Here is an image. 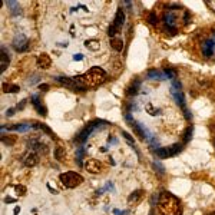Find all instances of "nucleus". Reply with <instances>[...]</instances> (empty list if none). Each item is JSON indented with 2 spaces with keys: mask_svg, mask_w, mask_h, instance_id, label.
<instances>
[{
  "mask_svg": "<svg viewBox=\"0 0 215 215\" xmlns=\"http://www.w3.org/2000/svg\"><path fill=\"white\" fill-rule=\"evenodd\" d=\"M0 66H2V72H5L9 66V56L6 55V49L2 47V55H0Z\"/></svg>",
  "mask_w": 215,
  "mask_h": 215,
  "instance_id": "a211bd4d",
  "label": "nucleus"
},
{
  "mask_svg": "<svg viewBox=\"0 0 215 215\" xmlns=\"http://www.w3.org/2000/svg\"><path fill=\"white\" fill-rule=\"evenodd\" d=\"M209 215H215V212H211V214H209Z\"/></svg>",
  "mask_w": 215,
  "mask_h": 215,
  "instance_id": "09e8293b",
  "label": "nucleus"
},
{
  "mask_svg": "<svg viewBox=\"0 0 215 215\" xmlns=\"http://www.w3.org/2000/svg\"><path fill=\"white\" fill-rule=\"evenodd\" d=\"M85 46H86L89 50H99V47H100L99 42H97V40H95V39L86 40V42H85Z\"/></svg>",
  "mask_w": 215,
  "mask_h": 215,
  "instance_id": "b1692460",
  "label": "nucleus"
},
{
  "mask_svg": "<svg viewBox=\"0 0 215 215\" xmlns=\"http://www.w3.org/2000/svg\"><path fill=\"white\" fill-rule=\"evenodd\" d=\"M214 40H206L204 42V46H202V50H204V55L206 57H211L214 55Z\"/></svg>",
  "mask_w": 215,
  "mask_h": 215,
  "instance_id": "ddd939ff",
  "label": "nucleus"
},
{
  "mask_svg": "<svg viewBox=\"0 0 215 215\" xmlns=\"http://www.w3.org/2000/svg\"><path fill=\"white\" fill-rule=\"evenodd\" d=\"M154 166H155V168H158L156 171H159V172H164V166H162L161 164H158V162H154Z\"/></svg>",
  "mask_w": 215,
  "mask_h": 215,
  "instance_id": "a19ab883",
  "label": "nucleus"
},
{
  "mask_svg": "<svg viewBox=\"0 0 215 215\" xmlns=\"http://www.w3.org/2000/svg\"><path fill=\"white\" fill-rule=\"evenodd\" d=\"M148 22H149L151 25H154V26L158 23V17H156L155 12H151V13H149V16H148Z\"/></svg>",
  "mask_w": 215,
  "mask_h": 215,
  "instance_id": "473e14b6",
  "label": "nucleus"
},
{
  "mask_svg": "<svg viewBox=\"0 0 215 215\" xmlns=\"http://www.w3.org/2000/svg\"><path fill=\"white\" fill-rule=\"evenodd\" d=\"M148 77H149V79H166L165 75H164V72H159V70H156V69H151V70L148 72Z\"/></svg>",
  "mask_w": 215,
  "mask_h": 215,
  "instance_id": "412c9836",
  "label": "nucleus"
},
{
  "mask_svg": "<svg viewBox=\"0 0 215 215\" xmlns=\"http://www.w3.org/2000/svg\"><path fill=\"white\" fill-rule=\"evenodd\" d=\"M15 191H16V195H17V196H23V195L26 194V188H25L23 185H17V186L15 188Z\"/></svg>",
  "mask_w": 215,
  "mask_h": 215,
  "instance_id": "f704fd0d",
  "label": "nucleus"
},
{
  "mask_svg": "<svg viewBox=\"0 0 215 215\" xmlns=\"http://www.w3.org/2000/svg\"><path fill=\"white\" fill-rule=\"evenodd\" d=\"M5 201H6V202H15V199H13V198H9V196H7Z\"/></svg>",
  "mask_w": 215,
  "mask_h": 215,
  "instance_id": "49530a36",
  "label": "nucleus"
},
{
  "mask_svg": "<svg viewBox=\"0 0 215 215\" xmlns=\"http://www.w3.org/2000/svg\"><path fill=\"white\" fill-rule=\"evenodd\" d=\"M73 59H75V60H82V59H83V55H80V53H76V55L73 56Z\"/></svg>",
  "mask_w": 215,
  "mask_h": 215,
  "instance_id": "c03bdc74",
  "label": "nucleus"
},
{
  "mask_svg": "<svg viewBox=\"0 0 215 215\" xmlns=\"http://www.w3.org/2000/svg\"><path fill=\"white\" fill-rule=\"evenodd\" d=\"M6 6L10 9V12H12L13 16L20 15V6H19L17 2H15V0H9V2H6Z\"/></svg>",
  "mask_w": 215,
  "mask_h": 215,
  "instance_id": "dca6fc26",
  "label": "nucleus"
},
{
  "mask_svg": "<svg viewBox=\"0 0 215 215\" xmlns=\"http://www.w3.org/2000/svg\"><path fill=\"white\" fill-rule=\"evenodd\" d=\"M139 86H141V82H139V80H134V82H132V85H131V86H128V89H126V95L132 96V95L138 93Z\"/></svg>",
  "mask_w": 215,
  "mask_h": 215,
  "instance_id": "6ab92c4d",
  "label": "nucleus"
},
{
  "mask_svg": "<svg viewBox=\"0 0 215 215\" xmlns=\"http://www.w3.org/2000/svg\"><path fill=\"white\" fill-rule=\"evenodd\" d=\"M125 119H126V122H128L129 125H134V124H135L134 119H132V116H131V114H126V115H125Z\"/></svg>",
  "mask_w": 215,
  "mask_h": 215,
  "instance_id": "58836bf2",
  "label": "nucleus"
},
{
  "mask_svg": "<svg viewBox=\"0 0 215 215\" xmlns=\"http://www.w3.org/2000/svg\"><path fill=\"white\" fill-rule=\"evenodd\" d=\"M155 154H156V156L161 158V159L169 158V154H168V149H166V148H158V149H155Z\"/></svg>",
  "mask_w": 215,
  "mask_h": 215,
  "instance_id": "bb28decb",
  "label": "nucleus"
},
{
  "mask_svg": "<svg viewBox=\"0 0 215 215\" xmlns=\"http://www.w3.org/2000/svg\"><path fill=\"white\" fill-rule=\"evenodd\" d=\"M124 22H125V12H124V9H118V12H116V16H115V22H114V25L121 30V27H122V25H124Z\"/></svg>",
  "mask_w": 215,
  "mask_h": 215,
  "instance_id": "f8f14e48",
  "label": "nucleus"
},
{
  "mask_svg": "<svg viewBox=\"0 0 215 215\" xmlns=\"http://www.w3.org/2000/svg\"><path fill=\"white\" fill-rule=\"evenodd\" d=\"M15 111H16L15 108H10V109H7L6 115H7V116H13V115H15Z\"/></svg>",
  "mask_w": 215,
  "mask_h": 215,
  "instance_id": "37998d69",
  "label": "nucleus"
},
{
  "mask_svg": "<svg viewBox=\"0 0 215 215\" xmlns=\"http://www.w3.org/2000/svg\"><path fill=\"white\" fill-rule=\"evenodd\" d=\"M19 211H20V208H19V206H16V208H15V215H17V214H19Z\"/></svg>",
  "mask_w": 215,
  "mask_h": 215,
  "instance_id": "de8ad7c7",
  "label": "nucleus"
},
{
  "mask_svg": "<svg viewBox=\"0 0 215 215\" xmlns=\"http://www.w3.org/2000/svg\"><path fill=\"white\" fill-rule=\"evenodd\" d=\"M32 126H33V128H37V129H40V131H43V132H46V134H47L50 138H53V139L56 138L55 134H53V131H52L49 126H46L45 124H40V122H32Z\"/></svg>",
  "mask_w": 215,
  "mask_h": 215,
  "instance_id": "4468645a",
  "label": "nucleus"
},
{
  "mask_svg": "<svg viewBox=\"0 0 215 215\" xmlns=\"http://www.w3.org/2000/svg\"><path fill=\"white\" fill-rule=\"evenodd\" d=\"M27 43H29V40H27V37H26L25 35H17V36L13 39V47H15L17 52L26 50V49H27Z\"/></svg>",
  "mask_w": 215,
  "mask_h": 215,
  "instance_id": "423d86ee",
  "label": "nucleus"
},
{
  "mask_svg": "<svg viewBox=\"0 0 215 215\" xmlns=\"http://www.w3.org/2000/svg\"><path fill=\"white\" fill-rule=\"evenodd\" d=\"M60 181L66 188H75L83 182V176L77 172H65L60 175Z\"/></svg>",
  "mask_w": 215,
  "mask_h": 215,
  "instance_id": "20e7f679",
  "label": "nucleus"
},
{
  "mask_svg": "<svg viewBox=\"0 0 215 215\" xmlns=\"http://www.w3.org/2000/svg\"><path fill=\"white\" fill-rule=\"evenodd\" d=\"M158 209L162 215H181L182 214L181 201L175 195L166 191L158 195Z\"/></svg>",
  "mask_w": 215,
  "mask_h": 215,
  "instance_id": "f257e3e1",
  "label": "nucleus"
},
{
  "mask_svg": "<svg viewBox=\"0 0 215 215\" xmlns=\"http://www.w3.org/2000/svg\"><path fill=\"white\" fill-rule=\"evenodd\" d=\"M33 126L32 124H20V125H13L9 128V131H16V132H27L30 131Z\"/></svg>",
  "mask_w": 215,
  "mask_h": 215,
  "instance_id": "f3484780",
  "label": "nucleus"
},
{
  "mask_svg": "<svg viewBox=\"0 0 215 215\" xmlns=\"http://www.w3.org/2000/svg\"><path fill=\"white\" fill-rule=\"evenodd\" d=\"M50 63H52V60H50L49 55H46V53H42V55L37 57V66H39L40 69H47V67L50 66Z\"/></svg>",
  "mask_w": 215,
  "mask_h": 215,
  "instance_id": "1a4fd4ad",
  "label": "nucleus"
},
{
  "mask_svg": "<svg viewBox=\"0 0 215 215\" xmlns=\"http://www.w3.org/2000/svg\"><path fill=\"white\" fill-rule=\"evenodd\" d=\"M122 135H124V136L126 138V141H128V142H131V144L134 142V138H132V136H131V135H129L128 132H122Z\"/></svg>",
  "mask_w": 215,
  "mask_h": 215,
  "instance_id": "ea45409f",
  "label": "nucleus"
},
{
  "mask_svg": "<svg viewBox=\"0 0 215 215\" xmlns=\"http://www.w3.org/2000/svg\"><path fill=\"white\" fill-rule=\"evenodd\" d=\"M119 32H121V30H119L115 25H111V26H109V29H108V35L111 36V39H112V37H115V35H116V33H119Z\"/></svg>",
  "mask_w": 215,
  "mask_h": 215,
  "instance_id": "c756f323",
  "label": "nucleus"
},
{
  "mask_svg": "<svg viewBox=\"0 0 215 215\" xmlns=\"http://www.w3.org/2000/svg\"><path fill=\"white\" fill-rule=\"evenodd\" d=\"M83 156H85L83 146H79V148H77V151H76V162H77V165H79V166H82V165H83V164H82Z\"/></svg>",
  "mask_w": 215,
  "mask_h": 215,
  "instance_id": "cd10ccee",
  "label": "nucleus"
},
{
  "mask_svg": "<svg viewBox=\"0 0 215 215\" xmlns=\"http://www.w3.org/2000/svg\"><path fill=\"white\" fill-rule=\"evenodd\" d=\"M166 149H168L169 156H174V155H176V154H179V152L182 151V144H174L172 146H169V148H166Z\"/></svg>",
  "mask_w": 215,
  "mask_h": 215,
  "instance_id": "5701e85b",
  "label": "nucleus"
},
{
  "mask_svg": "<svg viewBox=\"0 0 215 215\" xmlns=\"http://www.w3.org/2000/svg\"><path fill=\"white\" fill-rule=\"evenodd\" d=\"M146 111H148V114H149V115H152V116H155V115H158V114H159V109H155V108H154L151 103H148V105H146Z\"/></svg>",
  "mask_w": 215,
  "mask_h": 215,
  "instance_id": "2f4dec72",
  "label": "nucleus"
},
{
  "mask_svg": "<svg viewBox=\"0 0 215 215\" xmlns=\"http://www.w3.org/2000/svg\"><path fill=\"white\" fill-rule=\"evenodd\" d=\"M214 36H215V32H214Z\"/></svg>",
  "mask_w": 215,
  "mask_h": 215,
  "instance_id": "3c124183",
  "label": "nucleus"
},
{
  "mask_svg": "<svg viewBox=\"0 0 215 215\" xmlns=\"http://www.w3.org/2000/svg\"><path fill=\"white\" fill-rule=\"evenodd\" d=\"M164 75H165V77H169V79L176 77V72L172 70V69H165V70H164Z\"/></svg>",
  "mask_w": 215,
  "mask_h": 215,
  "instance_id": "72a5a7b5",
  "label": "nucleus"
},
{
  "mask_svg": "<svg viewBox=\"0 0 215 215\" xmlns=\"http://www.w3.org/2000/svg\"><path fill=\"white\" fill-rule=\"evenodd\" d=\"M164 30L168 35H176V29L174 26H164Z\"/></svg>",
  "mask_w": 215,
  "mask_h": 215,
  "instance_id": "c9c22d12",
  "label": "nucleus"
},
{
  "mask_svg": "<svg viewBox=\"0 0 215 215\" xmlns=\"http://www.w3.org/2000/svg\"><path fill=\"white\" fill-rule=\"evenodd\" d=\"M192 132H194V128H192V126L186 128V131H185V136H184V141H185V142H189V141H191V138H192Z\"/></svg>",
  "mask_w": 215,
  "mask_h": 215,
  "instance_id": "7c9ffc66",
  "label": "nucleus"
},
{
  "mask_svg": "<svg viewBox=\"0 0 215 215\" xmlns=\"http://www.w3.org/2000/svg\"><path fill=\"white\" fill-rule=\"evenodd\" d=\"M32 103H33V106L36 108V111L39 112V115L46 116V108L40 103V100H39V96H37V95H33V96H32Z\"/></svg>",
  "mask_w": 215,
  "mask_h": 215,
  "instance_id": "6e6552de",
  "label": "nucleus"
},
{
  "mask_svg": "<svg viewBox=\"0 0 215 215\" xmlns=\"http://www.w3.org/2000/svg\"><path fill=\"white\" fill-rule=\"evenodd\" d=\"M214 145H215V141H214Z\"/></svg>",
  "mask_w": 215,
  "mask_h": 215,
  "instance_id": "8fccbe9b",
  "label": "nucleus"
},
{
  "mask_svg": "<svg viewBox=\"0 0 215 215\" xmlns=\"http://www.w3.org/2000/svg\"><path fill=\"white\" fill-rule=\"evenodd\" d=\"M172 89L182 92V85H181V82H178V80H174V82H172Z\"/></svg>",
  "mask_w": 215,
  "mask_h": 215,
  "instance_id": "e433bc0d",
  "label": "nucleus"
},
{
  "mask_svg": "<svg viewBox=\"0 0 215 215\" xmlns=\"http://www.w3.org/2000/svg\"><path fill=\"white\" fill-rule=\"evenodd\" d=\"M111 46H112L115 50L121 52V50L124 49V42H122L119 37H112V39H111Z\"/></svg>",
  "mask_w": 215,
  "mask_h": 215,
  "instance_id": "aec40b11",
  "label": "nucleus"
},
{
  "mask_svg": "<svg viewBox=\"0 0 215 215\" xmlns=\"http://www.w3.org/2000/svg\"><path fill=\"white\" fill-rule=\"evenodd\" d=\"M148 142L151 144V146H152V148L158 149V146H159V142H158V139H156V138H151V139H149Z\"/></svg>",
  "mask_w": 215,
  "mask_h": 215,
  "instance_id": "4c0bfd02",
  "label": "nucleus"
},
{
  "mask_svg": "<svg viewBox=\"0 0 215 215\" xmlns=\"http://www.w3.org/2000/svg\"><path fill=\"white\" fill-rule=\"evenodd\" d=\"M37 162H39V155L36 152H30L25 158V165L26 166H35V165H37Z\"/></svg>",
  "mask_w": 215,
  "mask_h": 215,
  "instance_id": "9b49d317",
  "label": "nucleus"
},
{
  "mask_svg": "<svg viewBox=\"0 0 215 215\" xmlns=\"http://www.w3.org/2000/svg\"><path fill=\"white\" fill-rule=\"evenodd\" d=\"M174 22H175V16L172 13L166 12L164 15V23H165V26H174Z\"/></svg>",
  "mask_w": 215,
  "mask_h": 215,
  "instance_id": "393cba45",
  "label": "nucleus"
},
{
  "mask_svg": "<svg viewBox=\"0 0 215 215\" xmlns=\"http://www.w3.org/2000/svg\"><path fill=\"white\" fill-rule=\"evenodd\" d=\"M19 90H20V87H19V86H16V85L3 83V92H6V93H17Z\"/></svg>",
  "mask_w": 215,
  "mask_h": 215,
  "instance_id": "4be33fe9",
  "label": "nucleus"
},
{
  "mask_svg": "<svg viewBox=\"0 0 215 215\" xmlns=\"http://www.w3.org/2000/svg\"><path fill=\"white\" fill-rule=\"evenodd\" d=\"M65 156H66L65 149H63L62 146H57V148L55 149V158H56L59 162H62V161H65Z\"/></svg>",
  "mask_w": 215,
  "mask_h": 215,
  "instance_id": "a878e982",
  "label": "nucleus"
},
{
  "mask_svg": "<svg viewBox=\"0 0 215 215\" xmlns=\"http://www.w3.org/2000/svg\"><path fill=\"white\" fill-rule=\"evenodd\" d=\"M171 93H172L174 99L176 100V103H178V105L182 108V109L185 111V109H186V106H185V97H184L182 92H179V90H175V89H171Z\"/></svg>",
  "mask_w": 215,
  "mask_h": 215,
  "instance_id": "9d476101",
  "label": "nucleus"
},
{
  "mask_svg": "<svg viewBox=\"0 0 215 215\" xmlns=\"http://www.w3.org/2000/svg\"><path fill=\"white\" fill-rule=\"evenodd\" d=\"M55 80H57V82L62 83L63 86H67V87L72 89V90H80V92H83V90L87 89V87H86L80 80H77L76 77H63V76H57V77H55Z\"/></svg>",
  "mask_w": 215,
  "mask_h": 215,
  "instance_id": "39448f33",
  "label": "nucleus"
},
{
  "mask_svg": "<svg viewBox=\"0 0 215 215\" xmlns=\"http://www.w3.org/2000/svg\"><path fill=\"white\" fill-rule=\"evenodd\" d=\"M47 87H49V85H46V83L39 86V89H40V90H47Z\"/></svg>",
  "mask_w": 215,
  "mask_h": 215,
  "instance_id": "a18cd8bd",
  "label": "nucleus"
},
{
  "mask_svg": "<svg viewBox=\"0 0 215 215\" xmlns=\"http://www.w3.org/2000/svg\"><path fill=\"white\" fill-rule=\"evenodd\" d=\"M85 169L90 174H100L102 171V164L97 161V159H89L86 164H85Z\"/></svg>",
  "mask_w": 215,
  "mask_h": 215,
  "instance_id": "0eeeda50",
  "label": "nucleus"
},
{
  "mask_svg": "<svg viewBox=\"0 0 215 215\" xmlns=\"http://www.w3.org/2000/svg\"><path fill=\"white\" fill-rule=\"evenodd\" d=\"M114 214H116V215H126V214H128V211H119V209H114Z\"/></svg>",
  "mask_w": 215,
  "mask_h": 215,
  "instance_id": "79ce46f5",
  "label": "nucleus"
},
{
  "mask_svg": "<svg viewBox=\"0 0 215 215\" xmlns=\"http://www.w3.org/2000/svg\"><path fill=\"white\" fill-rule=\"evenodd\" d=\"M142 196H144V191H135V192H132V194L129 195L128 202H129L131 205H135V204H138V202L141 201Z\"/></svg>",
  "mask_w": 215,
  "mask_h": 215,
  "instance_id": "2eb2a0df",
  "label": "nucleus"
},
{
  "mask_svg": "<svg viewBox=\"0 0 215 215\" xmlns=\"http://www.w3.org/2000/svg\"><path fill=\"white\" fill-rule=\"evenodd\" d=\"M2 142H3L5 145L12 146V145L16 142V136H9V138H7V136H5V135H3V136H2Z\"/></svg>",
  "mask_w": 215,
  "mask_h": 215,
  "instance_id": "c85d7f7f",
  "label": "nucleus"
},
{
  "mask_svg": "<svg viewBox=\"0 0 215 215\" xmlns=\"http://www.w3.org/2000/svg\"><path fill=\"white\" fill-rule=\"evenodd\" d=\"M106 125H108V122H106V121H102V119H96V121L87 124V125L79 132V135L76 136V142H85V141L89 138V135H90L95 129L103 128V126H106Z\"/></svg>",
  "mask_w": 215,
  "mask_h": 215,
  "instance_id": "7ed1b4c3",
  "label": "nucleus"
},
{
  "mask_svg": "<svg viewBox=\"0 0 215 215\" xmlns=\"http://www.w3.org/2000/svg\"><path fill=\"white\" fill-rule=\"evenodd\" d=\"M76 79L80 80L86 87H96L106 80V72L100 67H92L86 73L76 76Z\"/></svg>",
  "mask_w": 215,
  "mask_h": 215,
  "instance_id": "f03ea898",
  "label": "nucleus"
}]
</instances>
